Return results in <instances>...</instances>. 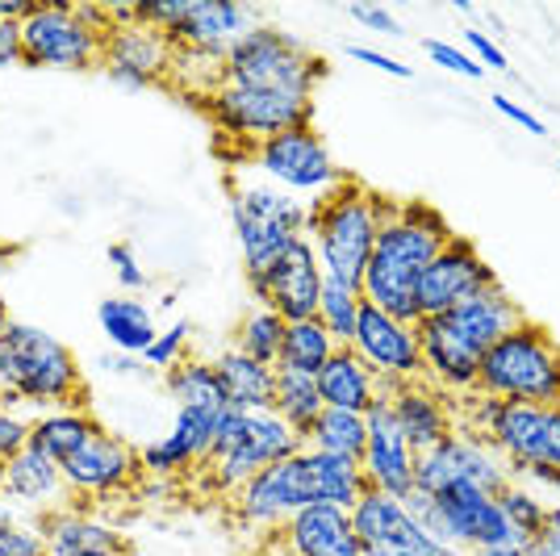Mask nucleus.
<instances>
[{
  "mask_svg": "<svg viewBox=\"0 0 560 556\" xmlns=\"http://www.w3.org/2000/svg\"><path fill=\"white\" fill-rule=\"evenodd\" d=\"M447 239H452V227L440 209H431L427 201H397L394 213L381 222L373 259L360 280L364 302L401 323H419L422 273L431 268V259L440 255Z\"/></svg>",
  "mask_w": 560,
  "mask_h": 556,
  "instance_id": "nucleus-1",
  "label": "nucleus"
},
{
  "mask_svg": "<svg viewBox=\"0 0 560 556\" xmlns=\"http://www.w3.org/2000/svg\"><path fill=\"white\" fill-rule=\"evenodd\" d=\"M394 209H397L394 197H381V193L364 188L360 181H339L330 193H323L310 206V222H305V239L318 252L323 277L360 289L364 268L373 259L381 222Z\"/></svg>",
  "mask_w": 560,
  "mask_h": 556,
  "instance_id": "nucleus-2",
  "label": "nucleus"
},
{
  "mask_svg": "<svg viewBox=\"0 0 560 556\" xmlns=\"http://www.w3.org/2000/svg\"><path fill=\"white\" fill-rule=\"evenodd\" d=\"M0 385L9 397V410L18 402L30 406H59L84 410V377L68 344H59L43 326L0 323Z\"/></svg>",
  "mask_w": 560,
  "mask_h": 556,
  "instance_id": "nucleus-3",
  "label": "nucleus"
},
{
  "mask_svg": "<svg viewBox=\"0 0 560 556\" xmlns=\"http://www.w3.org/2000/svg\"><path fill=\"white\" fill-rule=\"evenodd\" d=\"M477 394L527 406H552L560 397V344L539 323H527L498 339L481 356Z\"/></svg>",
  "mask_w": 560,
  "mask_h": 556,
  "instance_id": "nucleus-4",
  "label": "nucleus"
},
{
  "mask_svg": "<svg viewBox=\"0 0 560 556\" xmlns=\"http://www.w3.org/2000/svg\"><path fill=\"white\" fill-rule=\"evenodd\" d=\"M323 59L284 34L277 25H256L222 63V84L231 89H256V93H280L314 101V89L323 80Z\"/></svg>",
  "mask_w": 560,
  "mask_h": 556,
  "instance_id": "nucleus-5",
  "label": "nucleus"
},
{
  "mask_svg": "<svg viewBox=\"0 0 560 556\" xmlns=\"http://www.w3.org/2000/svg\"><path fill=\"white\" fill-rule=\"evenodd\" d=\"M302 452H305V440L277 410L243 415V410L226 406L218 415V431H213V448H210L213 486L226 489V494H238L268 464L302 456Z\"/></svg>",
  "mask_w": 560,
  "mask_h": 556,
  "instance_id": "nucleus-6",
  "label": "nucleus"
},
{
  "mask_svg": "<svg viewBox=\"0 0 560 556\" xmlns=\"http://www.w3.org/2000/svg\"><path fill=\"white\" fill-rule=\"evenodd\" d=\"M401 502L427 528V535H435L447 548H460V553L523 548V540L506 523V514L498 510L493 494H481V489H468V486L444 489V494L410 489V498H401Z\"/></svg>",
  "mask_w": 560,
  "mask_h": 556,
  "instance_id": "nucleus-7",
  "label": "nucleus"
},
{
  "mask_svg": "<svg viewBox=\"0 0 560 556\" xmlns=\"http://www.w3.org/2000/svg\"><path fill=\"white\" fill-rule=\"evenodd\" d=\"M310 209L277 185H238L231 193V227L247 273H264L293 239L305 234Z\"/></svg>",
  "mask_w": 560,
  "mask_h": 556,
  "instance_id": "nucleus-8",
  "label": "nucleus"
},
{
  "mask_svg": "<svg viewBox=\"0 0 560 556\" xmlns=\"http://www.w3.org/2000/svg\"><path fill=\"white\" fill-rule=\"evenodd\" d=\"M105 59V38L80 22L71 4H30L22 18V63L25 68L84 71Z\"/></svg>",
  "mask_w": 560,
  "mask_h": 556,
  "instance_id": "nucleus-9",
  "label": "nucleus"
},
{
  "mask_svg": "<svg viewBox=\"0 0 560 556\" xmlns=\"http://www.w3.org/2000/svg\"><path fill=\"white\" fill-rule=\"evenodd\" d=\"M323 264L310 239H293L284 252L264 268V273H247V289L256 305L280 314L284 323H305L318 314V298H323Z\"/></svg>",
  "mask_w": 560,
  "mask_h": 556,
  "instance_id": "nucleus-10",
  "label": "nucleus"
},
{
  "mask_svg": "<svg viewBox=\"0 0 560 556\" xmlns=\"http://www.w3.org/2000/svg\"><path fill=\"white\" fill-rule=\"evenodd\" d=\"M206 114L222 135L264 142L284 135V130H298V126H314V101L222 84L206 96Z\"/></svg>",
  "mask_w": 560,
  "mask_h": 556,
  "instance_id": "nucleus-11",
  "label": "nucleus"
},
{
  "mask_svg": "<svg viewBox=\"0 0 560 556\" xmlns=\"http://www.w3.org/2000/svg\"><path fill=\"white\" fill-rule=\"evenodd\" d=\"M481 489V494H498L511 486V468L493 452L486 440L468 436V431H452L444 443H435L431 452H422L415 464V489L422 494H444V489Z\"/></svg>",
  "mask_w": 560,
  "mask_h": 556,
  "instance_id": "nucleus-12",
  "label": "nucleus"
},
{
  "mask_svg": "<svg viewBox=\"0 0 560 556\" xmlns=\"http://www.w3.org/2000/svg\"><path fill=\"white\" fill-rule=\"evenodd\" d=\"M231 502H234V519H238L247 532L272 535V532H280L293 514H302L305 507H314L318 494H314V482H310L305 456H289V461L268 464L264 473H256L238 494H231Z\"/></svg>",
  "mask_w": 560,
  "mask_h": 556,
  "instance_id": "nucleus-13",
  "label": "nucleus"
},
{
  "mask_svg": "<svg viewBox=\"0 0 560 556\" xmlns=\"http://www.w3.org/2000/svg\"><path fill=\"white\" fill-rule=\"evenodd\" d=\"M351 523H355L360 553L364 556H468L460 548L440 544L435 535H427V528L406 510L401 498L376 494V489H369L355 502Z\"/></svg>",
  "mask_w": 560,
  "mask_h": 556,
  "instance_id": "nucleus-14",
  "label": "nucleus"
},
{
  "mask_svg": "<svg viewBox=\"0 0 560 556\" xmlns=\"http://www.w3.org/2000/svg\"><path fill=\"white\" fill-rule=\"evenodd\" d=\"M256 167L284 193L323 197L343 181L335 160H330L327 142L314 126H298V130H284L277 139H264L256 147Z\"/></svg>",
  "mask_w": 560,
  "mask_h": 556,
  "instance_id": "nucleus-15",
  "label": "nucleus"
},
{
  "mask_svg": "<svg viewBox=\"0 0 560 556\" xmlns=\"http://www.w3.org/2000/svg\"><path fill=\"white\" fill-rule=\"evenodd\" d=\"M351 351L381 381V390H394V385H406V381H422L419 331L369 302L360 310V323H355V335H351Z\"/></svg>",
  "mask_w": 560,
  "mask_h": 556,
  "instance_id": "nucleus-16",
  "label": "nucleus"
},
{
  "mask_svg": "<svg viewBox=\"0 0 560 556\" xmlns=\"http://www.w3.org/2000/svg\"><path fill=\"white\" fill-rule=\"evenodd\" d=\"M490 448L506 461V468H557L560 473V410L557 406H527L502 402V415L490 431Z\"/></svg>",
  "mask_w": 560,
  "mask_h": 556,
  "instance_id": "nucleus-17",
  "label": "nucleus"
},
{
  "mask_svg": "<svg viewBox=\"0 0 560 556\" xmlns=\"http://www.w3.org/2000/svg\"><path fill=\"white\" fill-rule=\"evenodd\" d=\"M493 268L481 259V252L468 243L465 234H452L440 255L431 259V268L422 273L419 285V314L422 318H435L447 314L460 302H468L472 293H481L486 285H493Z\"/></svg>",
  "mask_w": 560,
  "mask_h": 556,
  "instance_id": "nucleus-18",
  "label": "nucleus"
},
{
  "mask_svg": "<svg viewBox=\"0 0 560 556\" xmlns=\"http://www.w3.org/2000/svg\"><path fill=\"white\" fill-rule=\"evenodd\" d=\"M369 422V443H364V456H360V468H364V482L376 494H389V498H410L415 489V464H419V452L406 443L401 427H397L394 410H389V394L381 390V397L373 402V410L364 415Z\"/></svg>",
  "mask_w": 560,
  "mask_h": 556,
  "instance_id": "nucleus-19",
  "label": "nucleus"
},
{
  "mask_svg": "<svg viewBox=\"0 0 560 556\" xmlns=\"http://www.w3.org/2000/svg\"><path fill=\"white\" fill-rule=\"evenodd\" d=\"M139 477H142L139 452L121 440V436H109L105 427L71 461H63V482H68L71 498H109V494L130 489Z\"/></svg>",
  "mask_w": 560,
  "mask_h": 556,
  "instance_id": "nucleus-20",
  "label": "nucleus"
},
{
  "mask_svg": "<svg viewBox=\"0 0 560 556\" xmlns=\"http://www.w3.org/2000/svg\"><path fill=\"white\" fill-rule=\"evenodd\" d=\"M259 25L252 4H231V0H188L180 25L167 34L176 50H197L226 59L252 30Z\"/></svg>",
  "mask_w": 560,
  "mask_h": 556,
  "instance_id": "nucleus-21",
  "label": "nucleus"
},
{
  "mask_svg": "<svg viewBox=\"0 0 560 556\" xmlns=\"http://www.w3.org/2000/svg\"><path fill=\"white\" fill-rule=\"evenodd\" d=\"M172 59H176V47L172 38L151 30V25H117L114 34L105 38V71L109 80L121 84V89H151L155 80H164L172 71Z\"/></svg>",
  "mask_w": 560,
  "mask_h": 556,
  "instance_id": "nucleus-22",
  "label": "nucleus"
},
{
  "mask_svg": "<svg viewBox=\"0 0 560 556\" xmlns=\"http://www.w3.org/2000/svg\"><path fill=\"white\" fill-rule=\"evenodd\" d=\"M415 331H419L422 348V377H431L440 394H472L477 372H481V351L468 348L444 314L419 318Z\"/></svg>",
  "mask_w": 560,
  "mask_h": 556,
  "instance_id": "nucleus-23",
  "label": "nucleus"
},
{
  "mask_svg": "<svg viewBox=\"0 0 560 556\" xmlns=\"http://www.w3.org/2000/svg\"><path fill=\"white\" fill-rule=\"evenodd\" d=\"M280 548L284 556H364L351 510L327 507V502H314L302 514H293L280 528Z\"/></svg>",
  "mask_w": 560,
  "mask_h": 556,
  "instance_id": "nucleus-24",
  "label": "nucleus"
},
{
  "mask_svg": "<svg viewBox=\"0 0 560 556\" xmlns=\"http://www.w3.org/2000/svg\"><path fill=\"white\" fill-rule=\"evenodd\" d=\"M444 318L452 323V331L465 339L468 348L481 351V356H486L498 339H506L511 331H518V326L527 323L523 305L502 289V280H493L481 293H472L468 302H460L456 310H447Z\"/></svg>",
  "mask_w": 560,
  "mask_h": 556,
  "instance_id": "nucleus-25",
  "label": "nucleus"
},
{
  "mask_svg": "<svg viewBox=\"0 0 560 556\" xmlns=\"http://www.w3.org/2000/svg\"><path fill=\"white\" fill-rule=\"evenodd\" d=\"M0 494L9 502L34 507L38 514H50L59 507H71V489L63 482V464H55L50 456L25 448L13 461L0 464Z\"/></svg>",
  "mask_w": 560,
  "mask_h": 556,
  "instance_id": "nucleus-26",
  "label": "nucleus"
},
{
  "mask_svg": "<svg viewBox=\"0 0 560 556\" xmlns=\"http://www.w3.org/2000/svg\"><path fill=\"white\" fill-rule=\"evenodd\" d=\"M43 535H47V553L50 556H126L130 553V540L117 532L114 523H101L93 514L75 507H59L38 519Z\"/></svg>",
  "mask_w": 560,
  "mask_h": 556,
  "instance_id": "nucleus-27",
  "label": "nucleus"
},
{
  "mask_svg": "<svg viewBox=\"0 0 560 556\" xmlns=\"http://www.w3.org/2000/svg\"><path fill=\"white\" fill-rule=\"evenodd\" d=\"M385 394H389V410H394L401 436H406V443H410L419 456L431 452L435 443H444L447 436L456 431L452 410H447V402L440 390H431V385H422V381H406V385H394V390H385Z\"/></svg>",
  "mask_w": 560,
  "mask_h": 556,
  "instance_id": "nucleus-28",
  "label": "nucleus"
},
{
  "mask_svg": "<svg viewBox=\"0 0 560 556\" xmlns=\"http://www.w3.org/2000/svg\"><path fill=\"white\" fill-rule=\"evenodd\" d=\"M210 364L218 372V385H222L231 410H243V415L272 410V402H277V369H268L259 360H247L243 351L234 348L218 351Z\"/></svg>",
  "mask_w": 560,
  "mask_h": 556,
  "instance_id": "nucleus-29",
  "label": "nucleus"
},
{
  "mask_svg": "<svg viewBox=\"0 0 560 556\" xmlns=\"http://www.w3.org/2000/svg\"><path fill=\"white\" fill-rule=\"evenodd\" d=\"M318 394L327 410H351V415H369L373 402L381 397V381L364 369V360L351 348H339L327 360V369L318 372Z\"/></svg>",
  "mask_w": 560,
  "mask_h": 556,
  "instance_id": "nucleus-30",
  "label": "nucleus"
},
{
  "mask_svg": "<svg viewBox=\"0 0 560 556\" xmlns=\"http://www.w3.org/2000/svg\"><path fill=\"white\" fill-rule=\"evenodd\" d=\"M96 431H101V422L89 410H47V415L30 418V448L63 464L93 440Z\"/></svg>",
  "mask_w": 560,
  "mask_h": 556,
  "instance_id": "nucleus-31",
  "label": "nucleus"
},
{
  "mask_svg": "<svg viewBox=\"0 0 560 556\" xmlns=\"http://www.w3.org/2000/svg\"><path fill=\"white\" fill-rule=\"evenodd\" d=\"M96 323L121 356H142L160 335L155 314L147 310V302H135V298H105L96 305Z\"/></svg>",
  "mask_w": 560,
  "mask_h": 556,
  "instance_id": "nucleus-32",
  "label": "nucleus"
},
{
  "mask_svg": "<svg viewBox=\"0 0 560 556\" xmlns=\"http://www.w3.org/2000/svg\"><path fill=\"white\" fill-rule=\"evenodd\" d=\"M305 468H310V482H314V494L318 502L339 510H355V502L369 494V482H364V468L351 456H330V452H310L305 448Z\"/></svg>",
  "mask_w": 560,
  "mask_h": 556,
  "instance_id": "nucleus-33",
  "label": "nucleus"
},
{
  "mask_svg": "<svg viewBox=\"0 0 560 556\" xmlns=\"http://www.w3.org/2000/svg\"><path fill=\"white\" fill-rule=\"evenodd\" d=\"M339 351V344L330 339L318 318H305V323H289L284 326V344H280V360L277 369H293L305 372V377H318L327 369V360Z\"/></svg>",
  "mask_w": 560,
  "mask_h": 556,
  "instance_id": "nucleus-34",
  "label": "nucleus"
},
{
  "mask_svg": "<svg viewBox=\"0 0 560 556\" xmlns=\"http://www.w3.org/2000/svg\"><path fill=\"white\" fill-rule=\"evenodd\" d=\"M164 385L176 406H197V410H222L226 406V394L218 385V372L201 356H185L176 369H167Z\"/></svg>",
  "mask_w": 560,
  "mask_h": 556,
  "instance_id": "nucleus-35",
  "label": "nucleus"
},
{
  "mask_svg": "<svg viewBox=\"0 0 560 556\" xmlns=\"http://www.w3.org/2000/svg\"><path fill=\"white\" fill-rule=\"evenodd\" d=\"M272 410L305 440L310 427L318 422V415L327 410V406H323V394H318V377L277 369V402H272Z\"/></svg>",
  "mask_w": 560,
  "mask_h": 556,
  "instance_id": "nucleus-36",
  "label": "nucleus"
},
{
  "mask_svg": "<svg viewBox=\"0 0 560 556\" xmlns=\"http://www.w3.org/2000/svg\"><path fill=\"white\" fill-rule=\"evenodd\" d=\"M364 443H369V422L351 410H323L305 436L310 452H330V456H351V461L364 456Z\"/></svg>",
  "mask_w": 560,
  "mask_h": 556,
  "instance_id": "nucleus-37",
  "label": "nucleus"
},
{
  "mask_svg": "<svg viewBox=\"0 0 560 556\" xmlns=\"http://www.w3.org/2000/svg\"><path fill=\"white\" fill-rule=\"evenodd\" d=\"M284 318L272 314V310H264V305H252L238 326H234L231 335V348L243 351L247 360H259V364H268V369H277L280 360V344H284Z\"/></svg>",
  "mask_w": 560,
  "mask_h": 556,
  "instance_id": "nucleus-38",
  "label": "nucleus"
},
{
  "mask_svg": "<svg viewBox=\"0 0 560 556\" xmlns=\"http://www.w3.org/2000/svg\"><path fill=\"white\" fill-rule=\"evenodd\" d=\"M360 310H364V293H360V289L339 285V280H327L314 318L323 323V331H327L339 348H351V335H355V323H360Z\"/></svg>",
  "mask_w": 560,
  "mask_h": 556,
  "instance_id": "nucleus-39",
  "label": "nucleus"
},
{
  "mask_svg": "<svg viewBox=\"0 0 560 556\" xmlns=\"http://www.w3.org/2000/svg\"><path fill=\"white\" fill-rule=\"evenodd\" d=\"M493 502H498V510L506 514V523H511L514 532H518V540H523V548L536 540L544 528H548V510H552V502H544L536 489H527L523 482H511V486H502L498 494H493Z\"/></svg>",
  "mask_w": 560,
  "mask_h": 556,
  "instance_id": "nucleus-40",
  "label": "nucleus"
},
{
  "mask_svg": "<svg viewBox=\"0 0 560 556\" xmlns=\"http://www.w3.org/2000/svg\"><path fill=\"white\" fill-rule=\"evenodd\" d=\"M226 410V406H222ZM222 410H197V406H176V418H172V440L185 448L192 464L197 461H210V448H213V431H218V415Z\"/></svg>",
  "mask_w": 560,
  "mask_h": 556,
  "instance_id": "nucleus-41",
  "label": "nucleus"
},
{
  "mask_svg": "<svg viewBox=\"0 0 560 556\" xmlns=\"http://www.w3.org/2000/svg\"><path fill=\"white\" fill-rule=\"evenodd\" d=\"M188 335H192V323L188 318H176V323L167 326V331H160L155 335V344L142 351V360L151 364V369H176L180 360H185L188 351Z\"/></svg>",
  "mask_w": 560,
  "mask_h": 556,
  "instance_id": "nucleus-42",
  "label": "nucleus"
},
{
  "mask_svg": "<svg viewBox=\"0 0 560 556\" xmlns=\"http://www.w3.org/2000/svg\"><path fill=\"white\" fill-rule=\"evenodd\" d=\"M139 461H142V473H151V477H176V473L192 468V456H188L172 436L147 443V448L139 452Z\"/></svg>",
  "mask_w": 560,
  "mask_h": 556,
  "instance_id": "nucleus-43",
  "label": "nucleus"
},
{
  "mask_svg": "<svg viewBox=\"0 0 560 556\" xmlns=\"http://www.w3.org/2000/svg\"><path fill=\"white\" fill-rule=\"evenodd\" d=\"M422 50H427V59H431V63L456 71V76H465V80H486V68H481V63H477L468 50L447 47V43H440V38H427V43H422Z\"/></svg>",
  "mask_w": 560,
  "mask_h": 556,
  "instance_id": "nucleus-44",
  "label": "nucleus"
},
{
  "mask_svg": "<svg viewBox=\"0 0 560 556\" xmlns=\"http://www.w3.org/2000/svg\"><path fill=\"white\" fill-rule=\"evenodd\" d=\"M0 544H4V556H50L43 523H13L9 532H0Z\"/></svg>",
  "mask_w": 560,
  "mask_h": 556,
  "instance_id": "nucleus-45",
  "label": "nucleus"
},
{
  "mask_svg": "<svg viewBox=\"0 0 560 556\" xmlns=\"http://www.w3.org/2000/svg\"><path fill=\"white\" fill-rule=\"evenodd\" d=\"M109 264H114V277L117 285L126 289V293H139V289H147V273H142L139 255L130 252L126 243H109Z\"/></svg>",
  "mask_w": 560,
  "mask_h": 556,
  "instance_id": "nucleus-46",
  "label": "nucleus"
},
{
  "mask_svg": "<svg viewBox=\"0 0 560 556\" xmlns=\"http://www.w3.org/2000/svg\"><path fill=\"white\" fill-rule=\"evenodd\" d=\"M25 448H30V418L18 410H0V464L13 461Z\"/></svg>",
  "mask_w": 560,
  "mask_h": 556,
  "instance_id": "nucleus-47",
  "label": "nucleus"
},
{
  "mask_svg": "<svg viewBox=\"0 0 560 556\" xmlns=\"http://www.w3.org/2000/svg\"><path fill=\"white\" fill-rule=\"evenodd\" d=\"M348 13H351V22L369 25L373 34H385V38H397V34H401V22H397L389 9H381V4H351Z\"/></svg>",
  "mask_w": 560,
  "mask_h": 556,
  "instance_id": "nucleus-48",
  "label": "nucleus"
},
{
  "mask_svg": "<svg viewBox=\"0 0 560 556\" xmlns=\"http://www.w3.org/2000/svg\"><path fill=\"white\" fill-rule=\"evenodd\" d=\"M465 43H468V55H477L486 68H498V71H511L506 68V55H502V47L493 43L490 34L481 30V25H472V30H465Z\"/></svg>",
  "mask_w": 560,
  "mask_h": 556,
  "instance_id": "nucleus-49",
  "label": "nucleus"
},
{
  "mask_svg": "<svg viewBox=\"0 0 560 556\" xmlns=\"http://www.w3.org/2000/svg\"><path fill=\"white\" fill-rule=\"evenodd\" d=\"M351 59H360V63H369V68L385 71V76H394V80H415V68H406L401 59H394V55H381V50L351 47Z\"/></svg>",
  "mask_w": 560,
  "mask_h": 556,
  "instance_id": "nucleus-50",
  "label": "nucleus"
},
{
  "mask_svg": "<svg viewBox=\"0 0 560 556\" xmlns=\"http://www.w3.org/2000/svg\"><path fill=\"white\" fill-rule=\"evenodd\" d=\"M527 556H560V507L552 502L548 510V528L527 544Z\"/></svg>",
  "mask_w": 560,
  "mask_h": 556,
  "instance_id": "nucleus-51",
  "label": "nucleus"
},
{
  "mask_svg": "<svg viewBox=\"0 0 560 556\" xmlns=\"http://www.w3.org/2000/svg\"><path fill=\"white\" fill-rule=\"evenodd\" d=\"M13 63H22V22L18 18L0 22V68H13Z\"/></svg>",
  "mask_w": 560,
  "mask_h": 556,
  "instance_id": "nucleus-52",
  "label": "nucleus"
},
{
  "mask_svg": "<svg viewBox=\"0 0 560 556\" xmlns=\"http://www.w3.org/2000/svg\"><path fill=\"white\" fill-rule=\"evenodd\" d=\"M490 101H493V109H498V114H502V117H511L514 126H523V130H532V135H544V121H539L536 114H527L523 105H514L511 96H502V93H498V96H490Z\"/></svg>",
  "mask_w": 560,
  "mask_h": 556,
  "instance_id": "nucleus-53",
  "label": "nucleus"
},
{
  "mask_svg": "<svg viewBox=\"0 0 560 556\" xmlns=\"http://www.w3.org/2000/svg\"><path fill=\"white\" fill-rule=\"evenodd\" d=\"M135 360H139V356H109V360H105V369L117 372V377H135V372H139Z\"/></svg>",
  "mask_w": 560,
  "mask_h": 556,
  "instance_id": "nucleus-54",
  "label": "nucleus"
},
{
  "mask_svg": "<svg viewBox=\"0 0 560 556\" xmlns=\"http://www.w3.org/2000/svg\"><path fill=\"white\" fill-rule=\"evenodd\" d=\"M25 13H30V0H0V22H9V18L22 22Z\"/></svg>",
  "mask_w": 560,
  "mask_h": 556,
  "instance_id": "nucleus-55",
  "label": "nucleus"
},
{
  "mask_svg": "<svg viewBox=\"0 0 560 556\" xmlns=\"http://www.w3.org/2000/svg\"><path fill=\"white\" fill-rule=\"evenodd\" d=\"M13 523H22V514H18V507H13V502L0 494V532H9Z\"/></svg>",
  "mask_w": 560,
  "mask_h": 556,
  "instance_id": "nucleus-56",
  "label": "nucleus"
},
{
  "mask_svg": "<svg viewBox=\"0 0 560 556\" xmlns=\"http://www.w3.org/2000/svg\"><path fill=\"white\" fill-rule=\"evenodd\" d=\"M13 259H18V243H4V239H0V277L13 268Z\"/></svg>",
  "mask_w": 560,
  "mask_h": 556,
  "instance_id": "nucleus-57",
  "label": "nucleus"
},
{
  "mask_svg": "<svg viewBox=\"0 0 560 556\" xmlns=\"http://www.w3.org/2000/svg\"><path fill=\"white\" fill-rule=\"evenodd\" d=\"M468 556H527V548H481V553H468Z\"/></svg>",
  "mask_w": 560,
  "mask_h": 556,
  "instance_id": "nucleus-58",
  "label": "nucleus"
},
{
  "mask_svg": "<svg viewBox=\"0 0 560 556\" xmlns=\"http://www.w3.org/2000/svg\"><path fill=\"white\" fill-rule=\"evenodd\" d=\"M544 489H552V494H557V507H560V473H552V477H548V486Z\"/></svg>",
  "mask_w": 560,
  "mask_h": 556,
  "instance_id": "nucleus-59",
  "label": "nucleus"
},
{
  "mask_svg": "<svg viewBox=\"0 0 560 556\" xmlns=\"http://www.w3.org/2000/svg\"><path fill=\"white\" fill-rule=\"evenodd\" d=\"M0 410H9V397H4V385H0Z\"/></svg>",
  "mask_w": 560,
  "mask_h": 556,
  "instance_id": "nucleus-60",
  "label": "nucleus"
},
{
  "mask_svg": "<svg viewBox=\"0 0 560 556\" xmlns=\"http://www.w3.org/2000/svg\"><path fill=\"white\" fill-rule=\"evenodd\" d=\"M0 323H9V310H4V302H0Z\"/></svg>",
  "mask_w": 560,
  "mask_h": 556,
  "instance_id": "nucleus-61",
  "label": "nucleus"
},
{
  "mask_svg": "<svg viewBox=\"0 0 560 556\" xmlns=\"http://www.w3.org/2000/svg\"><path fill=\"white\" fill-rule=\"evenodd\" d=\"M552 406H557V410H560V397H557V402H552Z\"/></svg>",
  "mask_w": 560,
  "mask_h": 556,
  "instance_id": "nucleus-62",
  "label": "nucleus"
},
{
  "mask_svg": "<svg viewBox=\"0 0 560 556\" xmlns=\"http://www.w3.org/2000/svg\"><path fill=\"white\" fill-rule=\"evenodd\" d=\"M0 556H4V544H0Z\"/></svg>",
  "mask_w": 560,
  "mask_h": 556,
  "instance_id": "nucleus-63",
  "label": "nucleus"
},
{
  "mask_svg": "<svg viewBox=\"0 0 560 556\" xmlns=\"http://www.w3.org/2000/svg\"><path fill=\"white\" fill-rule=\"evenodd\" d=\"M557 167H560V160H557Z\"/></svg>",
  "mask_w": 560,
  "mask_h": 556,
  "instance_id": "nucleus-64",
  "label": "nucleus"
}]
</instances>
